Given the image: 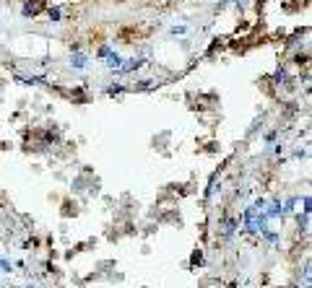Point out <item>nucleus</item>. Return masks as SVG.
<instances>
[{"instance_id":"f03ea898","label":"nucleus","mask_w":312,"mask_h":288,"mask_svg":"<svg viewBox=\"0 0 312 288\" xmlns=\"http://www.w3.org/2000/svg\"><path fill=\"white\" fill-rule=\"evenodd\" d=\"M265 216H268V218L284 216V208H281V202H279V200H273V202H270V211H265Z\"/></svg>"},{"instance_id":"7ed1b4c3","label":"nucleus","mask_w":312,"mask_h":288,"mask_svg":"<svg viewBox=\"0 0 312 288\" xmlns=\"http://www.w3.org/2000/svg\"><path fill=\"white\" fill-rule=\"evenodd\" d=\"M39 11H42V3H39V0H34V3H26V6H24V13H26V16H34V13H39Z\"/></svg>"},{"instance_id":"20e7f679","label":"nucleus","mask_w":312,"mask_h":288,"mask_svg":"<svg viewBox=\"0 0 312 288\" xmlns=\"http://www.w3.org/2000/svg\"><path fill=\"white\" fill-rule=\"evenodd\" d=\"M307 216H309V213H304V216H299V229H302V231H307V226H309V221H307Z\"/></svg>"},{"instance_id":"39448f33","label":"nucleus","mask_w":312,"mask_h":288,"mask_svg":"<svg viewBox=\"0 0 312 288\" xmlns=\"http://www.w3.org/2000/svg\"><path fill=\"white\" fill-rule=\"evenodd\" d=\"M0 268H3V270H11V262H8L6 257H0Z\"/></svg>"},{"instance_id":"f257e3e1","label":"nucleus","mask_w":312,"mask_h":288,"mask_svg":"<svg viewBox=\"0 0 312 288\" xmlns=\"http://www.w3.org/2000/svg\"><path fill=\"white\" fill-rule=\"evenodd\" d=\"M234 229H237V221H231V218H224V221H221V234H224V236H231Z\"/></svg>"}]
</instances>
